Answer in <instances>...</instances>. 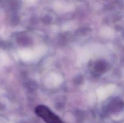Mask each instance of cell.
Returning <instances> with one entry per match:
<instances>
[{
	"label": "cell",
	"instance_id": "obj_1",
	"mask_svg": "<svg viewBox=\"0 0 124 123\" xmlns=\"http://www.w3.org/2000/svg\"><path fill=\"white\" fill-rule=\"evenodd\" d=\"M37 115L41 117L47 123H64L58 116L54 114L48 107L44 105H39L35 110Z\"/></svg>",
	"mask_w": 124,
	"mask_h": 123
}]
</instances>
